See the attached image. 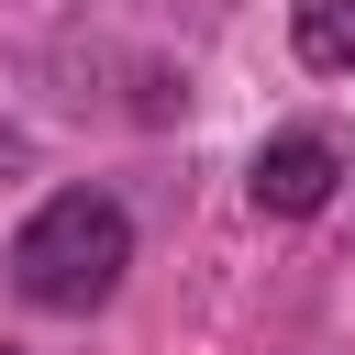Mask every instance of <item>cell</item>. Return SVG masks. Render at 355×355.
Masks as SVG:
<instances>
[{"label": "cell", "mask_w": 355, "mask_h": 355, "mask_svg": "<svg viewBox=\"0 0 355 355\" xmlns=\"http://www.w3.org/2000/svg\"><path fill=\"white\" fill-rule=\"evenodd\" d=\"M133 266V222L111 189H55L22 233H11V288L33 311H100Z\"/></svg>", "instance_id": "cell-1"}, {"label": "cell", "mask_w": 355, "mask_h": 355, "mask_svg": "<svg viewBox=\"0 0 355 355\" xmlns=\"http://www.w3.org/2000/svg\"><path fill=\"white\" fill-rule=\"evenodd\" d=\"M344 178H355V133H344V122H288V133H266V144H255L244 200H255L266 222H311Z\"/></svg>", "instance_id": "cell-2"}, {"label": "cell", "mask_w": 355, "mask_h": 355, "mask_svg": "<svg viewBox=\"0 0 355 355\" xmlns=\"http://www.w3.org/2000/svg\"><path fill=\"white\" fill-rule=\"evenodd\" d=\"M288 44H300L311 78H355V0H300Z\"/></svg>", "instance_id": "cell-3"}, {"label": "cell", "mask_w": 355, "mask_h": 355, "mask_svg": "<svg viewBox=\"0 0 355 355\" xmlns=\"http://www.w3.org/2000/svg\"><path fill=\"white\" fill-rule=\"evenodd\" d=\"M0 355H11V344H0Z\"/></svg>", "instance_id": "cell-4"}]
</instances>
